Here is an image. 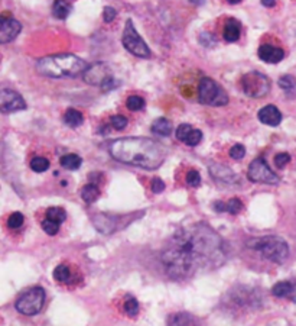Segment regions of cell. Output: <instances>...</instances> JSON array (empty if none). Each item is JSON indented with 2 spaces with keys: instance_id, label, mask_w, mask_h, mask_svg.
I'll return each instance as SVG.
<instances>
[{
  "instance_id": "b9f144b4",
  "label": "cell",
  "mask_w": 296,
  "mask_h": 326,
  "mask_svg": "<svg viewBox=\"0 0 296 326\" xmlns=\"http://www.w3.org/2000/svg\"><path fill=\"white\" fill-rule=\"evenodd\" d=\"M205 0H191V3H194V5H202Z\"/></svg>"
},
{
  "instance_id": "4dcf8cb0",
  "label": "cell",
  "mask_w": 296,
  "mask_h": 326,
  "mask_svg": "<svg viewBox=\"0 0 296 326\" xmlns=\"http://www.w3.org/2000/svg\"><path fill=\"white\" fill-rule=\"evenodd\" d=\"M42 229L51 235V237H54V235H57L58 234V231H60V224H57V222H54V221H51V219H45L44 222H42Z\"/></svg>"
},
{
  "instance_id": "ac0fdd59",
  "label": "cell",
  "mask_w": 296,
  "mask_h": 326,
  "mask_svg": "<svg viewBox=\"0 0 296 326\" xmlns=\"http://www.w3.org/2000/svg\"><path fill=\"white\" fill-rule=\"evenodd\" d=\"M295 291L296 284H292V283H289V281H280V283L274 284L273 289H271L273 296L280 297V299H283V297H292V299H293V293H295Z\"/></svg>"
},
{
  "instance_id": "8d00e7d4",
  "label": "cell",
  "mask_w": 296,
  "mask_h": 326,
  "mask_svg": "<svg viewBox=\"0 0 296 326\" xmlns=\"http://www.w3.org/2000/svg\"><path fill=\"white\" fill-rule=\"evenodd\" d=\"M116 16H117V11H116V9H113L111 6H106V8H104V11H103V19H104L106 24L113 22V21L116 19Z\"/></svg>"
},
{
  "instance_id": "277c9868",
  "label": "cell",
  "mask_w": 296,
  "mask_h": 326,
  "mask_svg": "<svg viewBox=\"0 0 296 326\" xmlns=\"http://www.w3.org/2000/svg\"><path fill=\"white\" fill-rule=\"evenodd\" d=\"M248 247L259 251L266 260L274 264H283L289 257V247L279 237H261L248 241Z\"/></svg>"
},
{
  "instance_id": "4fadbf2b",
  "label": "cell",
  "mask_w": 296,
  "mask_h": 326,
  "mask_svg": "<svg viewBox=\"0 0 296 326\" xmlns=\"http://www.w3.org/2000/svg\"><path fill=\"white\" fill-rule=\"evenodd\" d=\"M175 135L181 142H184L189 147H197L202 139V132L199 129H195L191 125H188V124H182V125L178 126Z\"/></svg>"
},
{
  "instance_id": "ffe728a7",
  "label": "cell",
  "mask_w": 296,
  "mask_h": 326,
  "mask_svg": "<svg viewBox=\"0 0 296 326\" xmlns=\"http://www.w3.org/2000/svg\"><path fill=\"white\" fill-rule=\"evenodd\" d=\"M73 11V6L68 0H55L52 5V15L57 19H67Z\"/></svg>"
},
{
  "instance_id": "d4e9b609",
  "label": "cell",
  "mask_w": 296,
  "mask_h": 326,
  "mask_svg": "<svg viewBox=\"0 0 296 326\" xmlns=\"http://www.w3.org/2000/svg\"><path fill=\"white\" fill-rule=\"evenodd\" d=\"M47 218L61 225L62 222L67 219V213H65V210L62 207H50L48 212H47Z\"/></svg>"
},
{
  "instance_id": "2e32d148",
  "label": "cell",
  "mask_w": 296,
  "mask_h": 326,
  "mask_svg": "<svg viewBox=\"0 0 296 326\" xmlns=\"http://www.w3.org/2000/svg\"><path fill=\"white\" fill-rule=\"evenodd\" d=\"M241 35V24L237 19H227L225 25H224V31H222V38L227 42H235L238 41V38Z\"/></svg>"
},
{
  "instance_id": "d6986e66",
  "label": "cell",
  "mask_w": 296,
  "mask_h": 326,
  "mask_svg": "<svg viewBox=\"0 0 296 326\" xmlns=\"http://www.w3.org/2000/svg\"><path fill=\"white\" fill-rule=\"evenodd\" d=\"M172 124L166 118H159L152 124V132L158 137H169L172 134Z\"/></svg>"
},
{
  "instance_id": "74e56055",
  "label": "cell",
  "mask_w": 296,
  "mask_h": 326,
  "mask_svg": "<svg viewBox=\"0 0 296 326\" xmlns=\"http://www.w3.org/2000/svg\"><path fill=\"white\" fill-rule=\"evenodd\" d=\"M290 161V155L289 154H286V152H280V154H277L276 157H274V164H276V167L277 168H283L286 164Z\"/></svg>"
},
{
  "instance_id": "d590c367",
  "label": "cell",
  "mask_w": 296,
  "mask_h": 326,
  "mask_svg": "<svg viewBox=\"0 0 296 326\" xmlns=\"http://www.w3.org/2000/svg\"><path fill=\"white\" fill-rule=\"evenodd\" d=\"M244 155H246V148H244L243 145L237 144L234 147H231V150H230V157H231V158H234V160H241Z\"/></svg>"
},
{
  "instance_id": "30bf717a",
  "label": "cell",
  "mask_w": 296,
  "mask_h": 326,
  "mask_svg": "<svg viewBox=\"0 0 296 326\" xmlns=\"http://www.w3.org/2000/svg\"><path fill=\"white\" fill-rule=\"evenodd\" d=\"M83 78H84V81L88 83V84L103 87L110 78H113V75H111L107 64L97 63L87 68L86 71L83 73Z\"/></svg>"
},
{
  "instance_id": "6da1fadb",
  "label": "cell",
  "mask_w": 296,
  "mask_h": 326,
  "mask_svg": "<svg viewBox=\"0 0 296 326\" xmlns=\"http://www.w3.org/2000/svg\"><path fill=\"white\" fill-rule=\"evenodd\" d=\"M166 274L173 280H189L212 271L227 260L222 238L208 225L195 224L178 229L161 254Z\"/></svg>"
},
{
  "instance_id": "f546056e",
  "label": "cell",
  "mask_w": 296,
  "mask_h": 326,
  "mask_svg": "<svg viewBox=\"0 0 296 326\" xmlns=\"http://www.w3.org/2000/svg\"><path fill=\"white\" fill-rule=\"evenodd\" d=\"M241 209H243V203H241L240 199H237V197H234V199H231V200H228L225 203V212H228V213L237 214Z\"/></svg>"
},
{
  "instance_id": "9a60e30c",
  "label": "cell",
  "mask_w": 296,
  "mask_h": 326,
  "mask_svg": "<svg viewBox=\"0 0 296 326\" xmlns=\"http://www.w3.org/2000/svg\"><path fill=\"white\" fill-rule=\"evenodd\" d=\"M257 118L261 124L269 126H277L282 122V113L273 104H267V106L261 107L257 113Z\"/></svg>"
},
{
  "instance_id": "e0dca14e",
  "label": "cell",
  "mask_w": 296,
  "mask_h": 326,
  "mask_svg": "<svg viewBox=\"0 0 296 326\" xmlns=\"http://www.w3.org/2000/svg\"><path fill=\"white\" fill-rule=\"evenodd\" d=\"M210 171L211 176L214 177L217 181H221V183H233L234 180H237L235 174L230 168L220 165V164H211Z\"/></svg>"
},
{
  "instance_id": "4316f807",
  "label": "cell",
  "mask_w": 296,
  "mask_h": 326,
  "mask_svg": "<svg viewBox=\"0 0 296 326\" xmlns=\"http://www.w3.org/2000/svg\"><path fill=\"white\" fill-rule=\"evenodd\" d=\"M124 312L129 314V316H136L139 313V301L136 300L135 297L129 296L126 300H124Z\"/></svg>"
},
{
  "instance_id": "83f0119b",
  "label": "cell",
  "mask_w": 296,
  "mask_h": 326,
  "mask_svg": "<svg viewBox=\"0 0 296 326\" xmlns=\"http://www.w3.org/2000/svg\"><path fill=\"white\" fill-rule=\"evenodd\" d=\"M145 100L142 99V97H139V96H130L127 101H126V106H127V109H130V111H133V112H137V111H142L143 107H145Z\"/></svg>"
},
{
  "instance_id": "cb8c5ba5",
  "label": "cell",
  "mask_w": 296,
  "mask_h": 326,
  "mask_svg": "<svg viewBox=\"0 0 296 326\" xmlns=\"http://www.w3.org/2000/svg\"><path fill=\"white\" fill-rule=\"evenodd\" d=\"M54 278L57 280V281H60V283H68L70 281V278H71V271H70V268L67 267V265H58L55 270H54Z\"/></svg>"
},
{
  "instance_id": "8fae6325",
  "label": "cell",
  "mask_w": 296,
  "mask_h": 326,
  "mask_svg": "<svg viewBox=\"0 0 296 326\" xmlns=\"http://www.w3.org/2000/svg\"><path fill=\"white\" fill-rule=\"evenodd\" d=\"M26 109V101L24 97L11 88H3L0 93V111L3 113H12Z\"/></svg>"
},
{
  "instance_id": "7c38bea8",
  "label": "cell",
  "mask_w": 296,
  "mask_h": 326,
  "mask_svg": "<svg viewBox=\"0 0 296 326\" xmlns=\"http://www.w3.org/2000/svg\"><path fill=\"white\" fill-rule=\"evenodd\" d=\"M22 31V25L19 21L13 19V18H2L0 22V42L2 44H8L13 41L15 38L19 35V32Z\"/></svg>"
},
{
  "instance_id": "7bdbcfd3",
  "label": "cell",
  "mask_w": 296,
  "mask_h": 326,
  "mask_svg": "<svg viewBox=\"0 0 296 326\" xmlns=\"http://www.w3.org/2000/svg\"><path fill=\"white\" fill-rule=\"evenodd\" d=\"M227 2H228V3H231V5H237L240 0H227Z\"/></svg>"
},
{
  "instance_id": "e575fe53",
  "label": "cell",
  "mask_w": 296,
  "mask_h": 326,
  "mask_svg": "<svg viewBox=\"0 0 296 326\" xmlns=\"http://www.w3.org/2000/svg\"><path fill=\"white\" fill-rule=\"evenodd\" d=\"M186 183L191 186V187H198L201 184V176L199 173L195 170H191L188 174H186Z\"/></svg>"
},
{
  "instance_id": "d6a6232c",
  "label": "cell",
  "mask_w": 296,
  "mask_h": 326,
  "mask_svg": "<svg viewBox=\"0 0 296 326\" xmlns=\"http://www.w3.org/2000/svg\"><path fill=\"white\" fill-rule=\"evenodd\" d=\"M279 86L283 88V90H292L296 86V80L293 75H282L279 78Z\"/></svg>"
},
{
  "instance_id": "1f68e13d",
  "label": "cell",
  "mask_w": 296,
  "mask_h": 326,
  "mask_svg": "<svg viewBox=\"0 0 296 326\" xmlns=\"http://www.w3.org/2000/svg\"><path fill=\"white\" fill-rule=\"evenodd\" d=\"M110 124L114 129L117 131H122L127 126V118L123 116V115H114L110 118Z\"/></svg>"
},
{
  "instance_id": "7a4b0ae2",
  "label": "cell",
  "mask_w": 296,
  "mask_h": 326,
  "mask_svg": "<svg viewBox=\"0 0 296 326\" xmlns=\"http://www.w3.org/2000/svg\"><path fill=\"white\" fill-rule=\"evenodd\" d=\"M110 155L119 163L156 170L166 160V150L159 142L148 138H120L109 147Z\"/></svg>"
},
{
  "instance_id": "f1b7e54d",
  "label": "cell",
  "mask_w": 296,
  "mask_h": 326,
  "mask_svg": "<svg viewBox=\"0 0 296 326\" xmlns=\"http://www.w3.org/2000/svg\"><path fill=\"white\" fill-rule=\"evenodd\" d=\"M24 222H25V218H24V214L19 213V212H15L9 216V219H8V226L11 228V229H19L21 226L24 225Z\"/></svg>"
},
{
  "instance_id": "5bb4252c",
  "label": "cell",
  "mask_w": 296,
  "mask_h": 326,
  "mask_svg": "<svg viewBox=\"0 0 296 326\" xmlns=\"http://www.w3.org/2000/svg\"><path fill=\"white\" fill-rule=\"evenodd\" d=\"M259 58L261 61L269 64H276L280 63L282 60L284 58V51L279 47H273V45H269V44H263L260 45L259 48Z\"/></svg>"
},
{
  "instance_id": "5b68a950",
  "label": "cell",
  "mask_w": 296,
  "mask_h": 326,
  "mask_svg": "<svg viewBox=\"0 0 296 326\" xmlns=\"http://www.w3.org/2000/svg\"><path fill=\"white\" fill-rule=\"evenodd\" d=\"M198 101L205 106H225L228 94L212 78L204 77L198 84Z\"/></svg>"
},
{
  "instance_id": "60d3db41",
  "label": "cell",
  "mask_w": 296,
  "mask_h": 326,
  "mask_svg": "<svg viewBox=\"0 0 296 326\" xmlns=\"http://www.w3.org/2000/svg\"><path fill=\"white\" fill-rule=\"evenodd\" d=\"M261 5L266 8H273L276 5V0H261Z\"/></svg>"
},
{
  "instance_id": "44dd1931",
  "label": "cell",
  "mask_w": 296,
  "mask_h": 326,
  "mask_svg": "<svg viewBox=\"0 0 296 326\" xmlns=\"http://www.w3.org/2000/svg\"><path fill=\"white\" fill-rule=\"evenodd\" d=\"M64 122L70 126V128H78V126L84 122V118H83V115L78 112V111H75V109H68V111L65 112V115H64Z\"/></svg>"
},
{
  "instance_id": "f35d334b",
  "label": "cell",
  "mask_w": 296,
  "mask_h": 326,
  "mask_svg": "<svg viewBox=\"0 0 296 326\" xmlns=\"http://www.w3.org/2000/svg\"><path fill=\"white\" fill-rule=\"evenodd\" d=\"M150 188H152V191L156 193V194H158V193H162V191L165 190V183L162 181L161 178H153Z\"/></svg>"
},
{
  "instance_id": "ab89813d",
  "label": "cell",
  "mask_w": 296,
  "mask_h": 326,
  "mask_svg": "<svg viewBox=\"0 0 296 326\" xmlns=\"http://www.w3.org/2000/svg\"><path fill=\"white\" fill-rule=\"evenodd\" d=\"M214 209L217 212H225V203L224 201H215L214 203Z\"/></svg>"
},
{
  "instance_id": "52a82bcc",
  "label": "cell",
  "mask_w": 296,
  "mask_h": 326,
  "mask_svg": "<svg viewBox=\"0 0 296 326\" xmlns=\"http://www.w3.org/2000/svg\"><path fill=\"white\" fill-rule=\"evenodd\" d=\"M122 41H123L124 48L136 57H139V58H150L152 57V52L146 45V42L143 41V38L140 37L139 32L136 31L132 19H129L124 25Z\"/></svg>"
},
{
  "instance_id": "7402d4cb",
  "label": "cell",
  "mask_w": 296,
  "mask_h": 326,
  "mask_svg": "<svg viewBox=\"0 0 296 326\" xmlns=\"http://www.w3.org/2000/svg\"><path fill=\"white\" fill-rule=\"evenodd\" d=\"M60 163L65 170H78L83 164V160L75 154H67V155L61 157Z\"/></svg>"
},
{
  "instance_id": "484cf974",
  "label": "cell",
  "mask_w": 296,
  "mask_h": 326,
  "mask_svg": "<svg viewBox=\"0 0 296 326\" xmlns=\"http://www.w3.org/2000/svg\"><path fill=\"white\" fill-rule=\"evenodd\" d=\"M31 168L35 171V173H44L50 168V161L44 157H35L32 161H31Z\"/></svg>"
},
{
  "instance_id": "836d02e7",
  "label": "cell",
  "mask_w": 296,
  "mask_h": 326,
  "mask_svg": "<svg viewBox=\"0 0 296 326\" xmlns=\"http://www.w3.org/2000/svg\"><path fill=\"white\" fill-rule=\"evenodd\" d=\"M192 317L185 313H178L176 316H172L169 319V323H175V325H184V323H192Z\"/></svg>"
},
{
  "instance_id": "603a6c76",
  "label": "cell",
  "mask_w": 296,
  "mask_h": 326,
  "mask_svg": "<svg viewBox=\"0 0 296 326\" xmlns=\"http://www.w3.org/2000/svg\"><path fill=\"white\" fill-rule=\"evenodd\" d=\"M100 190L96 184H86L81 188V197L86 203H94L99 199Z\"/></svg>"
},
{
  "instance_id": "8992f818",
  "label": "cell",
  "mask_w": 296,
  "mask_h": 326,
  "mask_svg": "<svg viewBox=\"0 0 296 326\" xmlns=\"http://www.w3.org/2000/svg\"><path fill=\"white\" fill-rule=\"evenodd\" d=\"M45 303V290L42 287H32L28 291H25L15 303L16 310L19 313L26 314V316H34L38 314Z\"/></svg>"
},
{
  "instance_id": "3957f363",
  "label": "cell",
  "mask_w": 296,
  "mask_h": 326,
  "mask_svg": "<svg viewBox=\"0 0 296 326\" xmlns=\"http://www.w3.org/2000/svg\"><path fill=\"white\" fill-rule=\"evenodd\" d=\"M39 74L52 78L75 77L87 70V63L73 54H58L44 57L37 63Z\"/></svg>"
},
{
  "instance_id": "9c48e42d",
  "label": "cell",
  "mask_w": 296,
  "mask_h": 326,
  "mask_svg": "<svg viewBox=\"0 0 296 326\" xmlns=\"http://www.w3.org/2000/svg\"><path fill=\"white\" fill-rule=\"evenodd\" d=\"M247 177L251 183H263V184H277L280 180L277 174H274L270 170V167L267 165L264 158H256L253 160L251 164L248 165V171H247Z\"/></svg>"
},
{
  "instance_id": "ba28073f",
  "label": "cell",
  "mask_w": 296,
  "mask_h": 326,
  "mask_svg": "<svg viewBox=\"0 0 296 326\" xmlns=\"http://www.w3.org/2000/svg\"><path fill=\"white\" fill-rule=\"evenodd\" d=\"M241 88L248 97L259 99L270 91V80L259 71H250L241 77Z\"/></svg>"
}]
</instances>
